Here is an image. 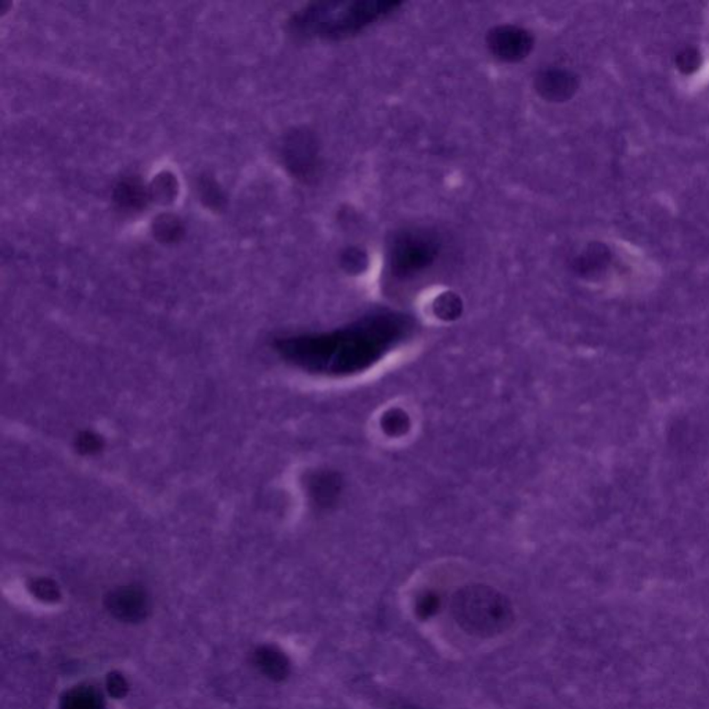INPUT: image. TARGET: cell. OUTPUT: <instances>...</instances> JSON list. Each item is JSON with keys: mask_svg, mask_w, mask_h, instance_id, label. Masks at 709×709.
Wrapping results in <instances>:
<instances>
[{"mask_svg": "<svg viewBox=\"0 0 709 709\" xmlns=\"http://www.w3.org/2000/svg\"><path fill=\"white\" fill-rule=\"evenodd\" d=\"M412 323L399 313H374L331 333L291 337L279 352L296 366L326 376H349L366 371L399 346Z\"/></svg>", "mask_w": 709, "mask_h": 709, "instance_id": "6da1fadb", "label": "cell"}, {"mask_svg": "<svg viewBox=\"0 0 709 709\" xmlns=\"http://www.w3.org/2000/svg\"><path fill=\"white\" fill-rule=\"evenodd\" d=\"M404 6L401 2L354 0L329 2L308 7L294 24L304 35L339 40L358 35L380 20L387 19Z\"/></svg>", "mask_w": 709, "mask_h": 709, "instance_id": "7a4b0ae2", "label": "cell"}, {"mask_svg": "<svg viewBox=\"0 0 709 709\" xmlns=\"http://www.w3.org/2000/svg\"><path fill=\"white\" fill-rule=\"evenodd\" d=\"M452 615L460 630L482 638L502 635L514 622L509 598L481 583L464 586L455 593Z\"/></svg>", "mask_w": 709, "mask_h": 709, "instance_id": "3957f363", "label": "cell"}, {"mask_svg": "<svg viewBox=\"0 0 709 709\" xmlns=\"http://www.w3.org/2000/svg\"><path fill=\"white\" fill-rule=\"evenodd\" d=\"M441 243L429 231H405L395 238L389 253V268L395 278H412L426 271L439 256Z\"/></svg>", "mask_w": 709, "mask_h": 709, "instance_id": "277c9868", "label": "cell"}, {"mask_svg": "<svg viewBox=\"0 0 709 709\" xmlns=\"http://www.w3.org/2000/svg\"><path fill=\"white\" fill-rule=\"evenodd\" d=\"M487 47L495 59L513 64L530 57L535 47V37L518 25H496L488 31Z\"/></svg>", "mask_w": 709, "mask_h": 709, "instance_id": "5b68a950", "label": "cell"}, {"mask_svg": "<svg viewBox=\"0 0 709 709\" xmlns=\"http://www.w3.org/2000/svg\"><path fill=\"white\" fill-rule=\"evenodd\" d=\"M105 607L115 620L128 623L146 620L150 610L147 596L136 586H124L108 593Z\"/></svg>", "mask_w": 709, "mask_h": 709, "instance_id": "8992f818", "label": "cell"}, {"mask_svg": "<svg viewBox=\"0 0 709 709\" xmlns=\"http://www.w3.org/2000/svg\"><path fill=\"white\" fill-rule=\"evenodd\" d=\"M535 90L543 100L563 103L570 100L580 88V78L565 68H546L538 72L534 80Z\"/></svg>", "mask_w": 709, "mask_h": 709, "instance_id": "52a82bcc", "label": "cell"}, {"mask_svg": "<svg viewBox=\"0 0 709 709\" xmlns=\"http://www.w3.org/2000/svg\"><path fill=\"white\" fill-rule=\"evenodd\" d=\"M288 165L298 176H308L315 171L316 158H318V146L315 138L309 132L294 133L288 143Z\"/></svg>", "mask_w": 709, "mask_h": 709, "instance_id": "ba28073f", "label": "cell"}, {"mask_svg": "<svg viewBox=\"0 0 709 709\" xmlns=\"http://www.w3.org/2000/svg\"><path fill=\"white\" fill-rule=\"evenodd\" d=\"M253 663L265 678L281 681L290 675V661L275 646H261L253 654Z\"/></svg>", "mask_w": 709, "mask_h": 709, "instance_id": "9c48e42d", "label": "cell"}, {"mask_svg": "<svg viewBox=\"0 0 709 709\" xmlns=\"http://www.w3.org/2000/svg\"><path fill=\"white\" fill-rule=\"evenodd\" d=\"M611 263V251L602 243H590L577 255L572 268L580 276H596L607 269Z\"/></svg>", "mask_w": 709, "mask_h": 709, "instance_id": "30bf717a", "label": "cell"}, {"mask_svg": "<svg viewBox=\"0 0 709 709\" xmlns=\"http://www.w3.org/2000/svg\"><path fill=\"white\" fill-rule=\"evenodd\" d=\"M60 709H104L102 694L93 686H75L65 691Z\"/></svg>", "mask_w": 709, "mask_h": 709, "instance_id": "8fae6325", "label": "cell"}, {"mask_svg": "<svg viewBox=\"0 0 709 709\" xmlns=\"http://www.w3.org/2000/svg\"><path fill=\"white\" fill-rule=\"evenodd\" d=\"M339 492V482L336 475L321 474L316 475L311 481V494L315 497L319 505H330L337 499Z\"/></svg>", "mask_w": 709, "mask_h": 709, "instance_id": "7c38bea8", "label": "cell"}, {"mask_svg": "<svg viewBox=\"0 0 709 709\" xmlns=\"http://www.w3.org/2000/svg\"><path fill=\"white\" fill-rule=\"evenodd\" d=\"M432 311H434L435 316L442 321H454L462 315V298L451 291H445L434 299Z\"/></svg>", "mask_w": 709, "mask_h": 709, "instance_id": "4fadbf2b", "label": "cell"}, {"mask_svg": "<svg viewBox=\"0 0 709 709\" xmlns=\"http://www.w3.org/2000/svg\"><path fill=\"white\" fill-rule=\"evenodd\" d=\"M339 263H341V268L349 275H359V273H363L369 266V256L362 248L348 247L341 254Z\"/></svg>", "mask_w": 709, "mask_h": 709, "instance_id": "5bb4252c", "label": "cell"}, {"mask_svg": "<svg viewBox=\"0 0 709 709\" xmlns=\"http://www.w3.org/2000/svg\"><path fill=\"white\" fill-rule=\"evenodd\" d=\"M381 426L387 434L398 437L409 430L411 421H409L406 412L401 411V409H391L381 419Z\"/></svg>", "mask_w": 709, "mask_h": 709, "instance_id": "9a60e30c", "label": "cell"}, {"mask_svg": "<svg viewBox=\"0 0 709 709\" xmlns=\"http://www.w3.org/2000/svg\"><path fill=\"white\" fill-rule=\"evenodd\" d=\"M439 610V596L434 592H424L416 603V613L421 620H429L434 617Z\"/></svg>", "mask_w": 709, "mask_h": 709, "instance_id": "2e32d148", "label": "cell"}, {"mask_svg": "<svg viewBox=\"0 0 709 709\" xmlns=\"http://www.w3.org/2000/svg\"><path fill=\"white\" fill-rule=\"evenodd\" d=\"M676 64H678L680 71L685 72V74H690V72L696 71L698 65H700V54L693 47L683 49L676 57Z\"/></svg>", "mask_w": 709, "mask_h": 709, "instance_id": "e0dca14e", "label": "cell"}, {"mask_svg": "<svg viewBox=\"0 0 709 709\" xmlns=\"http://www.w3.org/2000/svg\"><path fill=\"white\" fill-rule=\"evenodd\" d=\"M32 592L44 602H56L57 598L60 597L57 586L47 580H35L34 585H32Z\"/></svg>", "mask_w": 709, "mask_h": 709, "instance_id": "ac0fdd59", "label": "cell"}, {"mask_svg": "<svg viewBox=\"0 0 709 709\" xmlns=\"http://www.w3.org/2000/svg\"><path fill=\"white\" fill-rule=\"evenodd\" d=\"M105 686H107V691L110 693V696L114 698H124L125 696H127L128 690H129L127 679L117 672L110 673V675L107 676Z\"/></svg>", "mask_w": 709, "mask_h": 709, "instance_id": "d6986e66", "label": "cell"}]
</instances>
